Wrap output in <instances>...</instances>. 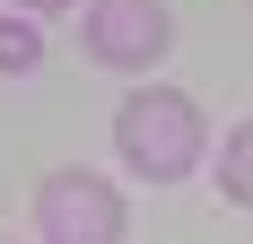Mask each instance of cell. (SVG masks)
<instances>
[{"instance_id": "6da1fadb", "label": "cell", "mask_w": 253, "mask_h": 244, "mask_svg": "<svg viewBox=\"0 0 253 244\" xmlns=\"http://www.w3.org/2000/svg\"><path fill=\"white\" fill-rule=\"evenodd\" d=\"M114 148H123L131 174L175 183V174H192V157H201V105L183 96V87H140V96H123V114H114Z\"/></svg>"}, {"instance_id": "7a4b0ae2", "label": "cell", "mask_w": 253, "mask_h": 244, "mask_svg": "<svg viewBox=\"0 0 253 244\" xmlns=\"http://www.w3.org/2000/svg\"><path fill=\"white\" fill-rule=\"evenodd\" d=\"M35 236L52 244H114L123 236V201L105 174H52L35 192Z\"/></svg>"}, {"instance_id": "3957f363", "label": "cell", "mask_w": 253, "mask_h": 244, "mask_svg": "<svg viewBox=\"0 0 253 244\" xmlns=\"http://www.w3.org/2000/svg\"><path fill=\"white\" fill-rule=\"evenodd\" d=\"M87 52L105 70H140L166 52V0H96L87 9Z\"/></svg>"}, {"instance_id": "277c9868", "label": "cell", "mask_w": 253, "mask_h": 244, "mask_svg": "<svg viewBox=\"0 0 253 244\" xmlns=\"http://www.w3.org/2000/svg\"><path fill=\"white\" fill-rule=\"evenodd\" d=\"M35 61H44V35L26 18H0V79H26Z\"/></svg>"}, {"instance_id": "5b68a950", "label": "cell", "mask_w": 253, "mask_h": 244, "mask_svg": "<svg viewBox=\"0 0 253 244\" xmlns=\"http://www.w3.org/2000/svg\"><path fill=\"white\" fill-rule=\"evenodd\" d=\"M218 183H227V201H253V131H227V157H218Z\"/></svg>"}, {"instance_id": "8992f818", "label": "cell", "mask_w": 253, "mask_h": 244, "mask_svg": "<svg viewBox=\"0 0 253 244\" xmlns=\"http://www.w3.org/2000/svg\"><path fill=\"white\" fill-rule=\"evenodd\" d=\"M18 9H35V18H44V9H70V0H18Z\"/></svg>"}]
</instances>
